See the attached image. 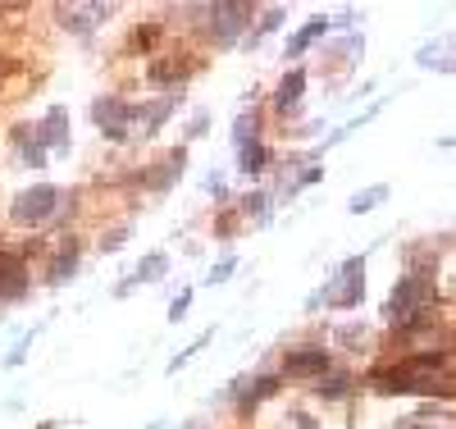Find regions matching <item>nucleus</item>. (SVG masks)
Here are the masks:
<instances>
[{
  "label": "nucleus",
  "mask_w": 456,
  "mask_h": 429,
  "mask_svg": "<svg viewBox=\"0 0 456 429\" xmlns=\"http://www.w3.org/2000/svg\"><path fill=\"white\" fill-rule=\"evenodd\" d=\"M374 384L384 393H438V398H452V388H456L443 357H411L393 370H379Z\"/></svg>",
  "instance_id": "1"
},
{
  "label": "nucleus",
  "mask_w": 456,
  "mask_h": 429,
  "mask_svg": "<svg viewBox=\"0 0 456 429\" xmlns=\"http://www.w3.org/2000/svg\"><path fill=\"white\" fill-rule=\"evenodd\" d=\"M429 301H434V284H429L425 275H406V279L388 293V320H393V325H406V320L420 316V310H429Z\"/></svg>",
  "instance_id": "2"
},
{
  "label": "nucleus",
  "mask_w": 456,
  "mask_h": 429,
  "mask_svg": "<svg viewBox=\"0 0 456 429\" xmlns=\"http://www.w3.org/2000/svg\"><path fill=\"white\" fill-rule=\"evenodd\" d=\"M361 297H365V260L356 256L338 269V284L324 293V301L338 306V310H352V306H361Z\"/></svg>",
  "instance_id": "3"
},
{
  "label": "nucleus",
  "mask_w": 456,
  "mask_h": 429,
  "mask_svg": "<svg viewBox=\"0 0 456 429\" xmlns=\"http://www.w3.org/2000/svg\"><path fill=\"white\" fill-rule=\"evenodd\" d=\"M55 206H60V192L42 183V187H28L23 197H14V210H10V215H14V224H28V228H32V224L51 219Z\"/></svg>",
  "instance_id": "4"
},
{
  "label": "nucleus",
  "mask_w": 456,
  "mask_h": 429,
  "mask_svg": "<svg viewBox=\"0 0 456 429\" xmlns=\"http://www.w3.org/2000/svg\"><path fill=\"white\" fill-rule=\"evenodd\" d=\"M92 120L105 128V137H110V142H119V137L128 133L133 105H128V101H119V96H101V101L92 105Z\"/></svg>",
  "instance_id": "5"
},
{
  "label": "nucleus",
  "mask_w": 456,
  "mask_h": 429,
  "mask_svg": "<svg viewBox=\"0 0 456 429\" xmlns=\"http://www.w3.org/2000/svg\"><path fill=\"white\" fill-rule=\"evenodd\" d=\"M420 64H425V69H438V73H452V69H456V32L429 42V46L420 51Z\"/></svg>",
  "instance_id": "6"
},
{
  "label": "nucleus",
  "mask_w": 456,
  "mask_h": 429,
  "mask_svg": "<svg viewBox=\"0 0 456 429\" xmlns=\"http://www.w3.org/2000/svg\"><path fill=\"white\" fill-rule=\"evenodd\" d=\"M324 366H329V357L320 352V347H306V352H288L283 357V375H315L320 379Z\"/></svg>",
  "instance_id": "7"
},
{
  "label": "nucleus",
  "mask_w": 456,
  "mask_h": 429,
  "mask_svg": "<svg viewBox=\"0 0 456 429\" xmlns=\"http://www.w3.org/2000/svg\"><path fill=\"white\" fill-rule=\"evenodd\" d=\"M64 128H69V114H64V110H51V114H46V124L37 128V137H42V146H64V142H69Z\"/></svg>",
  "instance_id": "8"
},
{
  "label": "nucleus",
  "mask_w": 456,
  "mask_h": 429,
  "mask_svg": "<svg viewBox=\"0 0 456 429\" xmlns=\"http://www.w3.org/2000/svg\"><path fill=\"white\" fill-rule=\"evenodd\" d=\"M301 87H306V73L301 69H292L283 83H279V92H274V105L283 110V105H297V96H301Z\"/></svg>",
  "instance_id": "9"
},
{
  "label": "nucleus",
  "mask_w": 456,
  "mask_h": 429,
  "mask_svg": "<svg viewBox=\"0 0 456 429\" xmlns=\"http://www.w3.org/2000/svg\"><path fill=\"white\" fill-rule=\"evenodd\" d=\"M324 28H329V23H324V19H311V23H306V28H301V32H297V37H292V42H288V55H301V51H306V46H311V42H315V37H320V32H324Z\"/></svg>",
  "instance_id": "10"
},
{
  "label": "nucleus",
  "mask_w": 456,
  "mask_h": 429,
  "mask_svg": "<svg viewBox=\"0 0 456 429\" xmlns=\"http://www.w3.org/2000/svg\"><path fill=\"white\" fill-rule=\"evenodd\" d=\"M397 429H456V416H406Z\"/></svg>",
  "instance_id": "11"
},
{
  "label": "nucleus",
  "mask_w": 456,
  "mask_h": 429,
  "mask_svg": "<svg viewBox=\"0 0 456 429\" xmlns=\"http://www.w3.org/2000/svg\"><path fill=\"white\" fill-rule=\"evenodd\" d=\"M384 197H388V187H384V183H374V187H365V192H356V197H352V210L365 215V210H374Z\"/></svg>",
  "instance_id": "12"
},
{
  "label": "nucleus",
  "mask_w": 456,
  "mask_h": 429,
  "mask_svg": "<svg viewBox=\"0 0 456 429\" xmlns=\"http://www.w3.org/2000/svg\"><path fill=\"white\" fill-rule=\"evenodd\" d=\"M73 265H78V243H69V252L55 260V269H51V279L60 284V279H73Z\"/></svg>",
  "instance_id": "13"
},
{
  "label": "nucleus",
  "mask_w": 456,
  "mask_h": 429,
  "mask_svg": "<svg viewBox=\"0 0 456 429\" xmlns=\"http://www.w3.org/2000/svg\"><path fill=\"white\" fill-rule=\"evenodd\" d=\"M160 275H165V256H160V252H156V256H146V260L137 265V279H142V284H156Z\"/></svg>",
  "instance_id": "14"
},
{
  "label": "nucleus",
  "mask_w": 456,
  "mask_h": 429,
  "mask_svg": "<svg viewBox=\"0 0 456 429\" xmlns=\"http://www.w3.org/2000/svg\"><path fill=\"white\" fill-rule=\"evenodd\" d=\"M242 169H247V174L265 169V146H260V142H242Z\"/></svg>",
  "instance_id": "15"
},
{
  "label": "nucleus",
  "mask_w": 456,
  "mask_h": 429,
  "mask_svg": "<svg viewBox=\"0 0 456 429\" xmlns=\"http://www.w3.org/2000/svg\"><path fill=\"white\" fill-rule=\"evenodd\" d=\"M187 301H192V288H187V293H178V301L169 306V320H183V316H187Z\"/></svg>",
  "instance_id": "16"
},
{
  "label": "nucleus",
  "mask_w": 456,
  "mask_h": 429,
  "mask_svg": "<svg viewBox=\"0 0 456 429\" xmlns=\"http://www.w3.org/2000/svg\"><path fill=\"white\" fill-rule=\"evenodd\" d=\"M228 275H233V260H219V265H215V275H210V284H224Z\"/></svg>",
  "instance_id": "17"
},
{
  "label": "nucleus",
  "mask_w": 456,
  "mask_h": 429,
  "mask_svg": "<svg viewBox=\"0 0 456 429\" xmlns=\"http://www.w3.org/2000/svg\"><path fill=\"white\" fill-rule=\"evenodd\" d=\"M342 384H347V379H329L324 384V398H342Z\"/></svg>",
  "instance_id": "18"
},
{
  "label": "nucleus",
  "mask_w": 456,
  "mask_h": 429,
  "mask_svg": "<svg viewBox=\"0 0 456 429\" xmlns=\"http://www.w3.org/2000/svg\"><path fill=\"white\" fill-rule=\"evenodd\" d=\"M297 429H320V425H315L311 416H297Z\"/></svg>",
  "instance_id": "19"
}]
</instances>
